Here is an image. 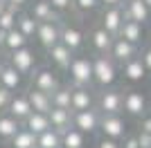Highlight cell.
<instances>
[{"instance_id": "1", "label": "cell", "mask_w": 151, "mask_h": 148, "mask_svg": "<svg viewBox=\"0 0 151 148\" xmlns=\"http://www.w3.org/2000/svg\"><path fill=\"white\" fill-rule=\"evenodd\" d=\"M120 74V65L111 58L108 54H93V88L95 90H104V88H113Z\"/></svg>"}, {"instance_id": "2", "label": "cell", "mask_w": 151, "mask_h": 148, "mask_svg": "<svg viewBox=\"0 0 151 148\" xmlns=\"http://www.w3.org/2000/svg\"><path fill=\"white\" fill-rule=\"evenodd\" d=\"M65 74L72 88H93V56L75 54Z\"/></svg>"}, {"instance_id": "3", "label": "cell", "mask_w": 151, "mask_h": 148, "mask_svg": "<svg viewBox=\"0 0 151 148\" xmlns=\"http://www.w3.org/2000/svg\"><path fill=\"white\" fill-rule=\"evenodd\" d=\"M122 90L117 88H104L97 90L95 97V108L99 110V115H122Z\"/></svg>"}, {"instance_id": "4", "label": "cell", "mask_w": 151, "mask_h": 148, "mask_svg": "<svg viewBox=\"0 0 151 148\" xmlns=\"http://www.w3.org/2000/svg\"><path fill=\"white\" fill-rule=\"evenodd\" d=\"M7 63H9L16 72H20L23 76H29V74L36 70V52H34L29 45H25V47L7 54Z\"/></svg>"}, {"instance_id": "5", "label": "cell", "mask_w": 151, "mask_h": 148, "mask_svg": "<svg viewBox=\"0 0 151 148\" xmlns=\"http://www.w3.org/2000/svg\"><path fill=\"white\" fill-rule=\"evenodd\" d=\"M147 108H149L147 97L140 92V90H135V88L124 90V94H122V112H124V115L140 119V117L147 115Z\"/></svg>"}, {"instance_id": "6", "label": "cell", "mask_w": 151, "mask_h": 148, "mask_svg": "<svg viewBox=\"0 0 151 148\" xmlns=\"http://www.w3.org/2000/svg\"><path fill=\"white\" fill-rule=\"evenodd\" d=\"M29 76H32V88H36L41 92H47V94H52L61 85L59 72L52 70V68H38V70H34Z\"/></svg>"}, {"instance_id": "7", "label": "cell", "mask_w": 151, "mask_h": 148, "mask_svg": "<svg viewBox=\"0 0 151 148\" xmlns=\"http://www.w3.org/2000/svg\"><path fill=\"white\" fill-rule=\"evenodd\" d=\"M61 20H45V23H38L36 27V43L41 45L43 49H50L52 45L59 43V38H61Z\"/></svg>"}, {"instance_id": "8", "label": "cell", "mask_w": 151, "mask_h": 148, "mask_svg": "<svg viewBox=\"0 0 151 148\" xmlns=\"http://www.w3.org/2000/svg\"><path fill=\"white\" fill-rule=\"evenodd\" d=\"M99 110L97 108H88V110H77L72 112V126L77 130H81L83 135H95L99 130Z\"/></svg>"}, {"instance_id": "9", "label": "cell", "mask_w": 151, "mask_h": 148, "mask_svg": "<svg viewBox=\"0 0 151 148\" xmlns=\"http://www.w3.org/2000/svg\"><path fill=\"white\" fill-rule=\"evenodd\" d=\"M99 132H101V137L122 142V137L126 135V119L122 117V115H101Z\"/></svg>"}, {"instance_id": "10", "label": "cell", "mask_w": 151, "mask_h": 148, "mask_svg": "<svg viewBox=\"0 0 151 148\" xmlns=\"http://www.w3.org/2000/svg\"><path fill=\"white\" fill-rule=\"evenodd\" d=\"M138 54H140V47H138V45L129 43V41H124V38H120V36L113 38L111 49H108V56H111L117 65L126 63L129 58H133V56H138Z\"/></svg>"}, {"instance_id": "11", "label": "cell", "mask_w": 151, "mask_h": 148, "mask_svg": "<svg viewBox=\"0 0 151 148\" xmlns=\"http://www.w3.org/2000/svg\"><path fill=\"white\" fill-rule=\"evenodd\" d=\"M95 88H72L70 85V110H88L95 108V97H97Z\"/></svg>"}, {"instance_id": "12", "label": "cell", "mask_w": 151, "mask_h": 148, "mask_svg": "<svg viewBox=\"0 0 151 148\" xmlns=\"http://www.w3.org/2000/svg\"><path fill=\"white\" fill-rule=\"evenodd\" d=\"M122 11H124L126 20H133V23H140V25H147L151 20V9L142 0H124Z\"/></svg>"}, {"instance_id": "13", "label": "cell", "mask_w": 151, "mask_h": 148, "mask_svg": "<svg viewBox=\"0 0 151 148\" xmlns=\"http://www.w3.org/2000/svg\"><path fill=\"white\" fill-rule=\"evenodd\" d=\"M122 23H124V11H122V5H120V7H104L101 18H99V27H104L111 36H117V34H120Z\"/></svg>"}, {"instance_id": "14", "label": "cell", "mask_w": 151, "mask_h": 148, "mask_svg": "<svg viewBox=\"0 0 151 148\" xmlns=\"http://www.w3.org/2000/svg\"><path fill=\"white\" fill-rule=\"evenodd\" d=\"M59 43H63L68 49H72V52H79V49L86 45V34H83L77 25H61V38H59Z\"/></svg>"}, {"instance_id": "15", "label": "cell", "mask_w": 151, "mask_h": 148, "mask_svg": "<svg viewBox=\"0 0 151 148\" xmlns=\"http://www.w3.org/2000/svg\"><path fill=\"white\" fill-rule=\"evenodd\" d=\"M47 52V61L54 65V70H59V72H65L70 65V61H72V56H75V52L72 49H68L63 43H57L52 45L50 49H45Z\"/></svg>"}, {"instance_id": "16", "label": "cell", "mask_w": 151, "mask_h": 148, "mask_svg": "<svg viewBox=\"0 0 151 148\" xmlns=\"http://www.w3.org/2000/svg\"><path fill=\"white\" fill-rule=\"evenodd\" d=\"M36 23H45V20H61V14H57L52 9V5L47 0H32L29 7L25 9Z\"/></svg>"}, {"instance_id": "17", "label": "cell", "mask_w": 151, "mask_h": 148, "mask_svg": "<svg viewBox=\"0 0 151 148\" xmlns=\"http://www.w3.org/2000/svg\"><path fill=\"white\" fill-rule=\"evenodd\" d=\"M88 43H90V47H93V54H108V49H111V43H113V38L115 36H111L104 27H93L90 29V34L88 36Z\"/></svg>"}, {"instance_id": "18", "label": "cell", "mask_w": 151, "mask_h": 148, "mask_svg": "<svg viewBox=\"0 0 151 148\" xmlns=\"http://www.w3.org/2000/svg\"><path fill=\"white\" fill-rule=\"evenodd\" d=\"M120 72H122L126 83H142V81L147 79V70H145V65H142V61H140V56H133V58H129L126 63H122Z\"/></svg>"}, {"instance_id": "19", "label": "cell", "mask_w": 151, "mask_h": 148, "mask_svg": "<svg viewBox=\"0 0 151 148\" xmlns=\"http://www.w3.org/2000/svg\"><path fill=\"white\" fill-rule=\"evenodd\" d=\"M7 112L12 115V117H16L20 123L25 121L27 117H29L32 112V105H29V99H27V94H18V92H14L12 101H9V105H7Z\"/></svg>"}, {"instance_id": "20", "label": "cell", "mask_w": 151, "mask_h": 148, "mask_svg": "<svg viewBox=\"0 0 151 148\" xmlns=\"http://www.w3.org/2000/svg\"><path fill=\"white\" fill-rule=\"evenodd\" d=\"M117 36L124 38V41H129V43H133V45H138V47H142V43H145V25L124 18V23H122Z\"/></svg>"}, {"instance_id": "21", "label": "cell", "mask_w": 151, "mask_h": 148, "mask_svg": "<svg viewBox=\"0 0 151 148\" xmlns=\"http://www.w3.org/2000/svg\"><path fill=\"white\" fill-rule=\"evenodd\" d=\"M27 99H29V105L34 112H47L52 110V97L47 92H41V90H36V88H29L27 90Z\"/></svg>"}, {"instance_id": "22", "label": "cell", "mask_w": 151, "mask_h": 148, "mask_svg": "<svg viewBox=\"0 0 151 148\" xmlns=\"http://www.w3.org/2000/svg\"><path fill=\"white\" fill-rule=\"evenodd\" d=\"M0 85L5 88V90H9V92H18L20 85H23V74L16 72V70L7 63L5 68L0 70Z\"/></svg>"}, {"instance_id": "23", "label": "cell", "mask_w": 151, "mask_h": 148, "mask_svg": "<svg viewBox=\"0 0 151 148\" xmlns=\"http://www.w3.org/2000/svg\"><path fill=\"white\" fill-rule=\"evenodd\" d=\"M47 119H50V126L59 132H63L65 128L72 126V110H65V108H54L47 112Z\"/></svg>"}, {"instance_id": "24", "label": "cell", "mask_w": 151, "mask_h": 148, "mask_svg": "<svg viewBox=\"0 0 151 148\" xmlns=\"http://www.w3.org/2000/svg\"><path fill=\"white\" fill-rule=\"evenodd\" d=\"M86 137L81 130H77L75 126H70L61 132V148H86Z\"/></svg>"}, {"instance_id": "25", "label": "cell", "mask_w": 151, "mask_h": 148, "mask_svg": "<svg viewBox=\"0 0 151 148\" xmlns=\"http://www.w3.org/2000/svg\"><path fill=\"white\" fill-rule=\"evenodd\" d=\"M20 128H23V123H20L16 117H12L9 112H0V139L9 142Z\"/></svg>"}, {"instance_id": "26", "label": "cell", "mask_w": 151, "mask_h": 148, "mask_svg": "<svg viewBox=\"0 0 151 148\" xmlns=\"http://www.w3.org/2000/svg\"><path fill=\"white\" fill-rule=\"evenodd\" d=\"M23 128H27L29 132H34V135H41V132H45V130L52 128V126H50V119H47L45 112H32L29 117L23 121Z\"/></svg>"}, {"instance_id": "27", "label": "cell", "mask_w": 151, "mask_h": 148, "mask_svg": "<svg viewBox=\"0 0 151 148\" xmlns=\"http://www.w3.org/2000/svg\"><path fill=\"white\" fill-rule=\"evenodd\" d=\"M25 45H29V38L27 36H23L16 27L14 29H9L5 34V43H2V49H5L7 54H12V52H16V49H20V47H25Z\"/></svg>"}, {"instance_id": "28", "label": "cell", "mask_w": 151, "mask_h": 148, "mask_svg": "<svg viewBox=\"0 0 151 148\" xmlns=\"http://www.w3.org/2000/svg\"><path fill=\"white\" fill-rule=\"evenodd\" d=\"M36 148H61V132L47 128L45 132L36 135Z\"/></svg>"}, {"instance_id": "29", "label": "cell", "mask_w": 151, "mask_h": 148, "mask_svg": "<svg viewBox=\"0 0 151 148\" xmlns=\"http://www.w3.org/2000/svg\"><path fill=\"white\" fill-rule=\"evenodd\" d=\"M36 27H38V23L32 18L27 11H20V14H18V20H16V29H18L23 36H27V38L32 41V38H34V34H36Z\"/></svg>"}, {"instance_id": "30", "label": "cell", "mask_w": 151, "mask_h": 148, "mask_svg": "<svg viewBox=\"0 0 151 148\" xmlns=\"http://www.w3.org/2000/svg\"><path fill=\"white\" fill-rule=\"evenodd\" d=\"M9 144H12V148H36V135L29 132L27 128H20L9 139Z\"/></svg>"}, {"instance_id": "31", "label": "cell", "mask_w": 151, "mask_h": 148, "mask_svg": "<svg viewBox=\"0 0 151 148\" xmlns=\"http://www.w3.org/2000/svg\"><path fill=\"white\" fill-rule=\"evenodd\" d=\"M18 14L20 11H16V9H12V7L5 5L0 9V29L2 31L14 29V27H16V20H18Z\"/></svg>"}, {"instance_id": "32", "label": "cell", "mask_w": 151, "mask_h": 148, "mask_svg": "<svg viewBox=\"0 0 151 148\" xmlns=\"http://www.w3.org/2000/svg\"><path fill=\"white\" fill-rule=\"evenodd\" d=\"M50 97H52V105H54V108H65V110H70V85H59Z\"/></svg>"}, {"instance_id": "33", "label": "cell", "mask_w": 151, "mask_h": 148, "mask_svg": "<svg viewBox=\"0 0 151 148\" xmlns=\"http://www.w3.org/2000/svg\"><path fill=\"white\" fill-rule=\"evenodd\" d=\"M99 7H101L99 0H72V11L77 14H90Z\"/></svg>"}, {"instance_id": "34", "label": "cell", "mask_w": 151, "mask_h": 148, "mask_svg": "<svg viewBox=\"0 0 151 148\" xmlns=\"http://www.w3.org/2000/svg\"><path fill=\"white\" fill-rule=\"evenodd\" d=\"M47 2L52 5V9L57 14H65L72 9V0H47Z\"/></svg>"}, {"instance_id": "35", "label": "cell", "mask_w": 151, "mask_h": 148, "mask_svg": "<svg viewBox=\"0 0 151 148\" xmlns=\"http://www.w3.org/2000/svg\"><path fill=\"white\" fill-rule=\"evenodd\" d=\"M138 56H140V61H142V65H145L147 74H151V45L149 47H142Z\"/></svg>"}, {"instance_id": "36", "label": "cell", "mask_w": 151, "mask_h": 148, "mask_svg": "<svg viewBox=\"0 0 151 148\" xmlns=\"http://www.w3.org/2000/svg\"><path fill=\"white\" fill-rule=\"evenodd\" d=\"M12 97H14V92H9V90H5L0 85V112H7V105H9Z\"/></svg>"}, {"instance_id": "37", "label": "cell", "mask_w": 151, "mask_h": 148, "mask_svg": "<svg viewBox=\"0 0 151 148\" xmlns=\"http://www.w3.org/2000/svg\"><path fill=\"white\" fill-rule=\"evenodd\" d=\"M120 148H140L138 135H129V132H126V135L122 137V142H120Z\"/></svg>"}, {"instance_id": "38", "label": "cell", "mask_w": 151, "mask_h": 148, "mask_svg": "<svg viewBox=\"0 0 151 148\" xmlns=\"http://www.w3.org/2000/svg\"><path fill=\"white\" fill-rule=\"evenodd\" d=\"M5 2H7V7H12V9H16V11H25L32 0H5Z\"/></svg>"}, {"instance_id": "39", "label": "cell", "mask_w": 151, "mask_h": 148, "mask_svg": "<svg viewBox=\"0 0 151 148\" xmlns=\"http://www.w3.org/2000/svg\"><path fill=\"white\" fill-rule=\"evenodd\" d=\"M135 135H138L140 148H151V132H142V130H138Z\"/></svg>"}, {"instance_id": "40", "label": "cell", "mask_w": 151, "mask_h": 148, "mask_svg": "<svg viewBox=\"0 0 151 148\" xmlns=\"http://www.w3.org/2000/svg\"><path fill=\"white\" fill-rule=\"evenodd\" d=\"M95 148H120V142H115V139H108V137H101L97 146Z\"/></svg>"}, {"instance_id": "41", "label": "cell", "mask_w": 151, "mask_h": 148, "mask_svg": "<svg viewBox=\"0 0 151 148\" xmlns=\"http://www.w3.org/2000/svg\"><path fill=\"white\" fill-rule=\"evenodd\" d=\"M140 130L142 132H151V115L147 112L145 117H140Z\"/></svg>"}, {"instance_id": "42", "label": "cell", "mask_w": 151, "mask_h": 148, "mask_svg": "<svg viewBox=\"0 0 151 148\" xmlns=\"http://www.w3.org/2000/svg\"><path fill=\"white\" fill-rule=\"evenodd\" d=\"M101 2V7H120L124 0H99Z\"/></svg>"}, {"instance_id": "43", "label": "cell", "mask_w": 151, "mask_h": 148, "mask_svg": "<svg viewBox=\"0 0 151 148\" xmlns=\"http://www.w3.org/2000/svg\"><path fill=\"white\" fill-rule=\"evenodd\" d=\"M7 65V54H2V52H0V70L5 68Z\"/></svg>"}, {"instance_id": "44", "label": "cell", "mask_w": 151, "mask_h": 148, "mask_svg": "<svg viewBox=\"0 0 151 148\" xmlns=\"http://www.w3.org/2000/svg\"><path fill=\"white\" fill-rule=\"evenodd\" d=\"M5 34H7V31L0 29V47H2V43H5Z\"/></svg>"}, {"instance_id": "45", "label": "cell", "mask_w": 151, "mask_h": 148, "mask_svg": "<svg viewBox=\"0 0 151 148\" xmlns=\"http://www.w3.org/2000/svg\"><path fill=\"white\" fill-rule=\"evenodd\" d=\"M142 2H145V5L149 7V9H151V0H142Z\"/></svg>"}, {"instance_id": "46", "label": "cell", "mask_w": 151, "mask_h": 148, "mask_svg": "<svg viewBox=\"0 0 151 148\" xmlns=\"http://www.w3.org/2000/svg\"><path fill=\"white\" fill-rule=\"evenodd\" d=\"M147 112H149V115H151V105H149V108H147Z\"/></svg>"}]
</instances>
